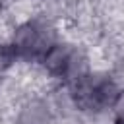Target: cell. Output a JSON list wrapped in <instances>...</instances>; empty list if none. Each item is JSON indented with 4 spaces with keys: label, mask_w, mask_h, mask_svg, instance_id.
I'll list each match as a JSON object with an SVG mask.
<instances>
[{
    "label": "cell",
    "mask_w": 124,
    "mask_h": 124,
    "mask_svg": "<svg viewBox=\"0 0 124 124\" xmlns=\"http://www.w3.org/2000/svg\"><path fill=\"white\" fill-rule=\"evenodd\" d=\"M112 95H114V85L108 79H101V78L83 79L76 87V101L87 110H99L107 107L112 101Z\"/></svg>",
    "instance_id": "obj_1"
},
{
    "label": "cell",
    "mask_w": 124,
    "mask_h": 124,
    "mask_svg": "<svg viewBox=\"0 0 124 124\" xmlns=\"http://www.w3.org/2000/svg\"><path fill=\"white\" fill-rule=\"evenodd\" d=\"M50 45H52V31L46 25L29 23L25 29L17 33L16 50L23 56H39L45 52L48 54Z\"/></svg>",
    "instance_id": "obj_2"
},
{
    "label": "cell",
    "mask_w": 124,
    "mask_h": 124,
    "mask_svg": "<svg viewBox=\"0 0 124 124\" xmlns=\"http://www.w3.org/2000/svg\"><path fill=\"white\" fill-rule=\"evenodd\" d=\"M76 60H78L76 52L66 50V48H58V50H50L48 52V66L58 76H68L70 72H74L78 68Z\"/></svg>",
    "instance_id": "obj_3"
}]
</instances>
